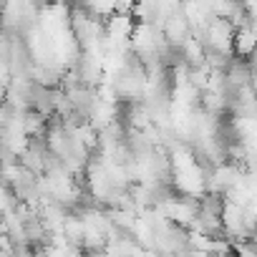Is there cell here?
<instances>
[{
	"label": "cell",
	"instance_id": "obj_1",
	"mask_svg": "<svg viewBox=\"0 0 257 257\" xmlns=\"http://www.w3.org/2000/svg\"><path fill=\"white\" fill-rule=\"evenodd\" d=\"M234 26L229 21H222V18H212V23L204 28L202 33V43L207 46V51L212 53H219V56H229L234 51Z\"/></svg>",
	"mask_w": 257,
	"mask_h": 257
},
{
	"label": "cell",
	"instance_id": "obj_6",
	"mask_svg": "<svg viewBox=\"0 0 257 257\" xmlns=\"http://www.w3.org/2000/svg\"><path fill=\"white\" fill-rule=\"evenodd\" d=\"M234 53L239 58H252L257 53V36H254V31L249 26L237 31V36H234Z\"/></svg>",
	"mask_w": 257,
	"mask_h": 257
},
{
	"label": "cell",
	"instance_id": "obj_8",
	"mask_svg": "<svg viewBox=\"0 0 257 257\" xmlns=\"http://www.w3.org/2000/svg\"><path fill=\"white\" fill-rule=\"evenodd\" d=\"M237 11H239V3H229V0H222V3H212L214 18H222V21H232Z\"/></svg>",
	"mask_w": 257,
	"mask_h": 257
},
{
	"label": "cell",
	"instance_id": "obj_2",
	"mask_svg": "<svg viewBox=\"0 0 257 257\" xmlns=\"http://www.w3.org/2000/svg\"><path fill=\"white\" fill-rule=\"evenodd\" d=\"M86 184H88V194L96 199V202H108V197L113 194V184L106 174V167L98 162H91L88 169H86Z\"/></svg>",
	"mask_w": 257,
	"mask_h": 257
},
{
	"label": "cell",
	"instance_id": "obj_5",
	"mask_svg": "<svg viewBox=\"0 0 257 257\" xmlns=\"http://www.w3.org/2000/svg\"><path fill=\"white\" fill-rule=\"evenodd\" d=\"M63 237H66V242H68L71 247L83 249L86 224H83V219H81V214H78V212H71V214L66 217V224H63Z\"/></svg>",
	"mask_w": 257,
	"mask_h": 257
},
{
	"label": "cell",
	"instance_id": "obj_10",
	"mask_svg": "<svg viewBox=\"0 0 257 257\" xmlns=\"http://www.w3.org/2000/svg\"><path fill=\"white\" fill-rule=\"evenodd\" d=\"M189 257H217V254H212V252H189Z\"/></svg>",
	"mask_w": 257,
	"mask_h": 257
},
{
	"label": "cell",
	"instance_id": "obj_4",
	"mask_svg": "<svg viewBox=\"0 0 257 257\" xmlns=\"http://www.w3.org/2000/svg\"><path fill=\"white\" fill-rule=\"evenodd\" d=\"M182 61L189 66V68H202V66H207V48H204V43L199 41V38H194V36H189L187 41H184V46H182Z\"/></svg>",
	"mask_w": 257,
	"mask_h": 257
},
{
	"label": "cell",
	"instance_id": "obj_7",
	"mask_svg": "<svg viewBox=\"0 0 257 257\" xmlns=\"http://www.w3.org/2000/svg\"><path fill=\"white\" fill-rule=\"evenodd\" d=\"M202 108L212 116H217L219 111L227 108V93L224 91H204L202 93Z\"/></svg>",
	"mask_w": 257,
	"mask_h": 257
},
{
	"label": "cell",
	"instance_id": "obj_3",
	"mask_svg": "<svg viewBox=\"0 0 257 257\" xmlns=\"http://www.w3.org/2000/svg\"><path fill=\"white\" fill-rule=\"evenodd\" d=\"M164 36H167V41H169V46H172L174 51H182L184 41L192 36V26H189V21H187V16H184L182 11L174 13V16L167 21V26H164Z\"/></svg>",
	"mask_w": 257,
	"mask_h": 257
},
{
	"label": "cell",
	"instance_id": "obj_9",
	"mask_svg": "<svg viewBox=\"0 0 257 257\" xmlns=\"http://www.w3.org/2000/svg\"><path fill=\"white\" fill-rule=\"evenodd\" d=\"M244 11H247V18H249V26L257 28V3H242Z\"/></svg>",
	"mask_w": 257,
	"mask_h": 257
}]
</instances>
